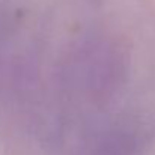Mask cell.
I'll return each mask as SVG.
<instances>
[{
  "mask_svg": "<svg viewBox=\"0 0 155 155\" xmlns=\"http://www.w3.org/2000/svg\"><path fill=\"white\" fill-rule=\"evenodd\" d=\"M0 94L47 155L146 154L152 0H0Z\"/></svg>",
  "mask_w": 155,
  "mask_h": 155,
  "instance_id": "1",
  "label": "cell"
}]
</instances>
